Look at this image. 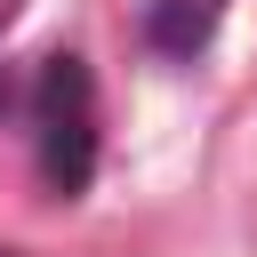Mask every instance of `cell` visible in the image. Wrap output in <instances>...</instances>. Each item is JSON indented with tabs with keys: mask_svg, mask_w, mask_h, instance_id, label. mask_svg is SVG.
I'll return each mask as SVG.
<instances>
[{
	"mask_svg": "<svg viewBox=\"0 0 257 257\" xmlns=\"http://www.w3.org/2000/svg\"><path fill=\"white\" fill-rule=\"evenodd\" d=\"M16 120L32 128L40 185L56 201L88 193V177H96V72H88V56H72V48L40 56V72L16 80Z\"/></svg>",
	"mask_w": 257,
	"mask_h": 257,
	"instance_id": "cell-1",
	"label": "cell"
},
{
	"mask_svg": "<svg viewBox=\"0 0 257 257\" xmlns=\"http://www.w3.org/2000/svg\"><path fill=\"white\" fill-rule=\"evenodd\" d=\"M225 8H233V0H145V48L169 56V64H193V56L217 40Z\"/></svg>",
	"mask_w": 257,
	"mask_h": 257,
	"instance_id": "cell-2",
	"label": "cell"
},
{
	"mask_svg": "<svg viewBox=\"0 0 257 257\" xmlns=\"http://www.w3.org/2000/svg\"><path fill=\"white\" fill-rule=\"evenodd\" d=\"M16 8H24V0H0V32H8V24H16Z\"/></svg>",
	"mask_w": 257,
	"mask_h": 257,
	"instance_id": "cell-3",
	"label": "cell"
},
{
	"mask_svg": "<svg viewBox=\"0 0 257 257\" xmlns=\"http://www.w3.org/2000/svg\"><path fill=\"white\" fill-rule=\"evenodd\" d=\"M0 257H16V249H0Z\"/></svg>",
	"mask_w": 257,
	"mask_h": 257,
	"instance_id": "cell-4",
	"label": "cell"
}]
</instances>
